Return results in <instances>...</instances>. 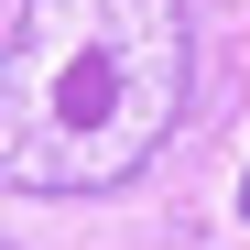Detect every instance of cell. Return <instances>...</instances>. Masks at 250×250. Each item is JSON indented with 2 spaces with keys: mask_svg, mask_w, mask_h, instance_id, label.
<instances>
[{
  "mask_svg": "<svg viewBox=\"0 0 250 250\" xmlns=\"http://www.w3.org/2000/svg\"><path fill=\"white\" fill-rule=\"evenodd\" d=\"M196 87L185 0H22L0 33V185L109 196L174 142Z\"/></svg>",
  "mask_w": 250,
  "mask_h": 250,
  "instance_id": "1",
  "label": "cell"
},
{
  "mask_svg": "<svg viewBox=\"0 0 250 250\" xmlns=\"http://www.w3.org/2000/svg\"><path fill=\"white\" fill-rule=\"evenodd\" d=\"M239 218H250V174H239Z\"/></svg>",
  "mask_w": 250,
  "mask_h": 250,
  "instance_id": "2",
  "label": "cell"
}]
</instances>
